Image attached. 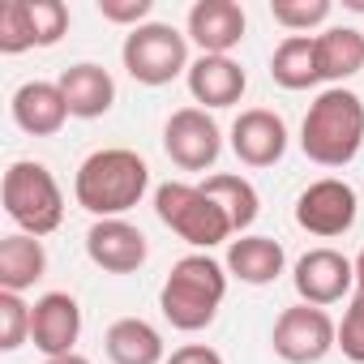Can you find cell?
<instances>
[{"label": "cell", "mask_w": 364, "mask_h": 364, "mask_svg": "<svg viewBox=\"0 0 364 364\" xmlns=\"http://www.w3.org/2000/svg\"><path fill=\"white\" fill-rule=\"evenodd\" d=\"M163 150L180 171H206L223 154V133L206 107H180L163 124Z\"/></svg>", "instance_id": "obj_8"}, {"label": "cell", "mask_w": 364, "mask_h": 364, "mask_svg": "<svg viewBox=\"0 0 364 364\" xmlns=\"http://www.w3.org/2000/svg\"><path fill=\"white\" fill-rule=\"evenodd\" d=\"M14 124L31 137H56L69 120V103L60 95V82H22L14 90Z\"/></svg>", "instance_id": "obj_15"}, {"label": "cell", "mask_w": 364, "mask_h": 364, "mask_svg": "<svg viewBox=\"0 0 364 364\" xmlns=\"http://www.w3.org/2000/svg\"><path fill=\"white\" fill-rule=\"evenodd\" d=\"M150 9H154V0H99V14H103V22H116V26H146V18H150Z\"/></svg>", "instance_id": "obj_29"}, {"label": "cell", "mask_w": 364, "mask_h": 364, "mask_svg": "<svg viewBox=\"0 0 364 364\" xmlns=\"http://www.w3.org/2000/svg\"><path fill=\"white\" fill-rule=\"evenodd\" d=\"M270 77L283 90H309L321 82V65H317V35H287L274 56H270Z\"/></svg>", "instance_id": "obj_21"}, {"label": "cell", "mask_w": 364, "mask_h": 364, "mask_svg": "<svg viewBox=\"0 0 364 364\" xmlns=\"http://www.w3.org/2000/svg\"><path fill=\"white\" fill-rule=\"evenodd\" d=\"M364 146V99L347 86L321 90L300 124V150L321 167H347Z\"/></svg>", "instance_id": "obj_2"}, {"label": "cell", "mask_w": 364, "mask_h": 364, "mask_svg": "<svg viewBox=\"0 0 364 364\" xmlns=\"http://www.w3.org/2000/svg\"><path fill=\"white\" fill-rule=\"evenodd\" d=\"M48 274V249L39 236L14 232L0 240V291H26Z\"/></svg>", "instance_id": "obj_19"}, {"label": "cell", "mask_w": 364, "mask_h": 364, "mask_svg": "<svg viewBox=\"0 0 364 364\" xmlns=\"http://www.w3.org/2000/svg\"><path fill=\"white\" fill-rule=\"evenodd\" d=\"M219 206H223V215L232 219V232H245V228H253V219H257V210H262V202H257V189L249 185L245 176H232V171H219V176H210L206 185H202Z\"/></svg>", "instance_id": "obj_23"}, {"label": "cell", "mask_w": 364, "mask_h": 364, "mask_svg": "<svg viewBox=\"0 0 364 364\" xmlns=\"http://www.w3.org/2000/svg\"><path fill=\"white\" fill-rule=\"evenodd\" d=\"M86 253L107 274H137L150 257V245L129 219H95L86 232Z\"/></svg>", "instance_id": "obj_11"}, {"label": "cell", "mask_w": 364, "mask_h": 364, "mask_svg": "<svg viewBox=\"0 0 364 364\" xmlns=\"http://www.w3.org/2000/svg\"><path fill=\"white\" fill-rule=\"evenodd\" d=\"M283 266H287V253L270 236H240V240L228 245V274L249 283V287L274 283L283 274Z\"/></svg>", "instance_id": "obj_18"}, {"label": "cell", "mask_w": 364, "mask_h": 364, "mask_svg": "<svg viewBox=\"0 0 364 364\" xmlns=\"http://www.w3.org/2000/svg\"><path fill=\"white\" fill-rule=\"evenodd\" d=\"M355 189L347 185V180H313V185L296 198V223L309 232V236H321V240H334L343 232H351L355 223Z\"/></svg>", "instance_id": "obj_9"}, {"label": "cell", "mask_w": 364, "mask_h": 364, "mask_svg": "<svg viewBox=\"0 0 364 364\" xmlns=\"http://www.w3.org/2000/svg\"><path fill=\"white\" fill-rule=\"evenodd\" d=\"M163 364H223V355L206 343H185V347H176Z\"/></svg>", "instance_id": "obj_30"}, {"label": "cell", "mask_w": 364, "mask_h": 364, "mask_svg": "<svg viewBox=\"0 0 364 364\" xmlns=\"http://www.w3.org/2000/svg\"><path fill=\"white\" fill-rule=\"evenodd\" d=\"M60 95H65V103H69V116H77V120H99V116H107L112 103H116V82H112V73H107L103 65L82 60V65H69V69L60 73Z\"/></svg>", "instance_id": "obj_17"}, {"label": "cell", "mask_w": 364, "mask_h": 364, "mask_svg": "<svg viewBox=\"0 0 364 364\" xmlns=\"http://www.w3.org/2000/svg\"><path fill=\"white\" fill-rule=\"evenodd\" d=\"M185 77H189V95L202 107H232L249 90V73L232 56H198Z\"/></svg>", "instance_id": "obj_16"}, {"label": "cell", "mask_w": 364, "mask_h": 364, "mask_svg": "<svg viewBox=\"0 0 364 364\" xmlns=\"http://www.w3.org/2000/svg\"><path fill=\"white\" fill-rule=\"evenodd\" d=\"M82 338V309L69 291H48L35 300V313H31V343L56 360V355H69L73 343Z\"/></svg>", "instance_id": "obj_13"}, {"label": "cell", "mask_w": 364, "mask_h": 364, "mask_svg": "<svg viewBox=\"0 0 364 364\" xmlns=\"http://www.w3.org/2000/svg\"><path fill=\"white\" fill-rule=\"evenodd\" d=\"M355 287L364 291V249H360V257H355Z\"/></svg>", "instance_id": "obj_32"}, {"label": "cell", "mask_w": 364, "mask_h": 364, "mask_svg": "<svg viewBox=\"0 0 364 364\" xmlns=\"http://www.w3.org/2000/svg\"><path fill=\"white\" fill-rule=\"evenodd\" d=\"M317 65H321V82L343 86L347 77H355L364 69V35L355 26H330L317 35Z\"/></svg>", "instance_id": "obj_22"}, {"label": "cell", "mask_w": 364, "mask_h": 364, "mask_svg": "<svg viewBox=\"0 0 364 364\" xmlns=\"http://www.w3.org/2000/svg\"><path fill=\"white\" fill-rule=\"evenodd\" d=\"M338 351L351 360V364H364V291L351 296L343 321H338Z\"/></svg>", "instance_id": "obj_28"}, {"label": "cell", "mask_w": 364, "mask_h": 364, "mask_svg": "<svg viewBox=\"0 0 364 364\" xmlns=\"http://www.w3.org/2000/svg\"><path fill=\"white\" fill-rule=\"evenodd\" d=\"M31 313L35 304H26L18 291H0V351H18L22 343H31Z\"/></svg>", "instance_id": "obj_26"}, {"label": "cell", "mask_w": 364, "mask_h": 364, "mask_svg": "<svg viewBox=\"0 0 364 364\" xmlns=\"http://www.w3.org/2000/svg\"><path fill=\"white\" fill-rule=\"evenodd\" d=\"M223 296H228V266H219L210 253H189L171 266L159 291V309L176 330L198 334L219 317Z\"/></svg>", "instance_id": "obj_3"}, {"label": "cell", "mask_w": 364, "mask_h": 364, "mask_svg": "<svg viewBox=\"0 0 364 364\" xmlns=\"http://www.w3.org/2000/svg\"><path fill=\"white\" fill-rule=\"evenodd\" d=\"M26 18H31L35 48H52L69 31V5L65 0H26Z\"/></svg>", "instance_id": "obj_25"}, {"label": "cell", "mask_w": 364, "mask_h": 364, "mask_svg": "<svg viewBox=\"0 0 364 364\" xmlns=\"http://www.w3.org/2000/svg\"><path fill=\"white\" fill-rule=\"evenodd\" d=\"M0 202H5V215L26 232V236H52L65 223V198L56 176L35 163V159H18L5 180H0Z\"/></svg>", "instance_id": "obj_4"}, {"label": "cell", "mask_w": 364, "mask_h": 364, "mask_svg": "<svg viewBox=\"0 0 364 364\" xmlns=\"http://www.w3.org/2000/svg\"><path fill=\"white\" fill-rule=\"evenodd\" d=\"M343 9H351V14H364V0H343Z\"/></svg>", "instance_id": "obj_33"}, {"label": "cell", "mask_w": 364, "mask_h": 364, "mask_svg": "<svg viewBox=\"0 0 364 364\" xmlns=\"http://www.w3.org/2000/svg\"><path fill=\"white\" fill-rule=\"evenodd\" d=\"M26 48H35L31 18H26V0H5V5H0V52L18 56Z\"/></svg>", "instance_id": "obj_27"}, {"label": "cell", "mask_w": 364, "mask_h": 364, "mask_svg": "<svg viewBox=\"0 0 364 364\" xmlns=\"http://www.w3.org/2000/svg\"><path fill=\"white\" fill-rule=\"evenodd\" d=\"M150 189V167L137 150L107 146L82 159L73 176V198L95 219H124Z\"/></svg>", "instance_id": "obj_1"}, {"label": "cell", "mask_w": 364, "mask_h": 364, "mask_svg": "<svg viewBox=\"0 0 364 364\" xmlns=\"http://www.w3.org/2000/svg\"><path fill=\"white\" fill-rule=\"evenodd\" d=\"M270 347L287 364H317L330 355V347H338V326L317 304H291L279 313Z\"/></svg>", "instance_id": "obj_7"}, {"label": "cell", "mask_w": 364, "mask_h": 364, "mask_svg": "<svg viewBox=\"0 0 364 364\" xmlns=\"http://www.w3.org/2000/svg\"><path fill=\"white\" fill-rule=\"evenodd\" d=\"M330 14H334L330 0H270V18L283 31H296V35H304L313 26H326Z\"/></svg>", "instance_id": "obj_24"}, {"label": "cell", "mask_w": 364, "mask_h": 364, "mask_svg": "<svg viewBox=\"0 0 364 364\" xmlns=\"http://www.w3.org/2000/svg\"><path fill=\"white\" fill-rule=\"evenodd\" d=\"M120 60L133 82L141 86H167L180 73H189V35H180L171 22H146L124 35Z\"/></svg>", "instance_id": "obj_6"}, {"label": "cell", "mask_w": 364, "mask_h": 364, "mask_svg": "<svg viewBox=\"0 0 364 364\" xmlns=\"http://www.w3.org/2000/svg\"><path fill=\"white\" fill-rule=\"evenodd\" d=\"M154 215L193 249H215L232 236V219L223 215V206L202 185H185V180H167L154 189Z\"/></svg>", "instance_id": "obj_5"}, {"label": "cell", "mask_w": 364, "mask_h": 364, "mask_svg": "<svg viewBox=\"0 0 364 364\" xmlns=\"http://www.w3.org/2000/svg\"><path fill=\"white\" fill-rule=\"evenodd\" d=\"M291 283H296L300 304L326 309V304H338V300L355 287V262L343 257L338 249H309V253L296 262Z\"/></svg>", "instance_id": "obj_10"}, {"label": "cell", "mask_w": 364, "mask_h": 364, "mask_svg": "<svg viewBox=\"0 0 364 364\" xmlns=\"http://www.w3.org/2000/svg\"><path fill=\"white\" fill-rule=\"evenodd\" d=\"M245 9L236 5V0H198V5L189 9V39L202 48V56H232V48H240L245 39Z\"/></svg>", "instance_id": "obj_14"}, {"label": "cell", "mask_w": 364, "mask_h": 364, "mask_svg": "<svg viewBox=\"0 0 364 364\" xmlns=\"http://www.w3.org/2000/svg\"><path fill=\"white\" fill-rule=\"evenodd\" d=\"M103 351L112 364H163V334L141 317H120L107 326Z\"/></svg>", "instance_id": "obj_20"}, {"label": "cell", "mask_w": 364, "mask_h": 364, "mask_svg": "<svg viewBox=\"0 0 364 364\" xmlns=\"http://www.w3.org/2000/svg\"><path fill=\"white\" fill-rule=\"evenodd\" d=\"M232 150L245 167H274L287 150V124L270 107H249L232 124Z\"/></svg>", "instance_id": "obj_12"}, {"label": "cell", "mask_w": 364, "mask_h": 364, "mask_svg": "<svg viewBox=\"0 0 364 364\" xmlns=\"http://www.w3.org/2000/svg\"><path fill=\"white\" fill-rule=\"evenodd\" d=\"M43 364H90L86 355H77V351H69V355H56V360H43Z\"/></svg>", "instance_id": "obj_31"}]
</instances>
